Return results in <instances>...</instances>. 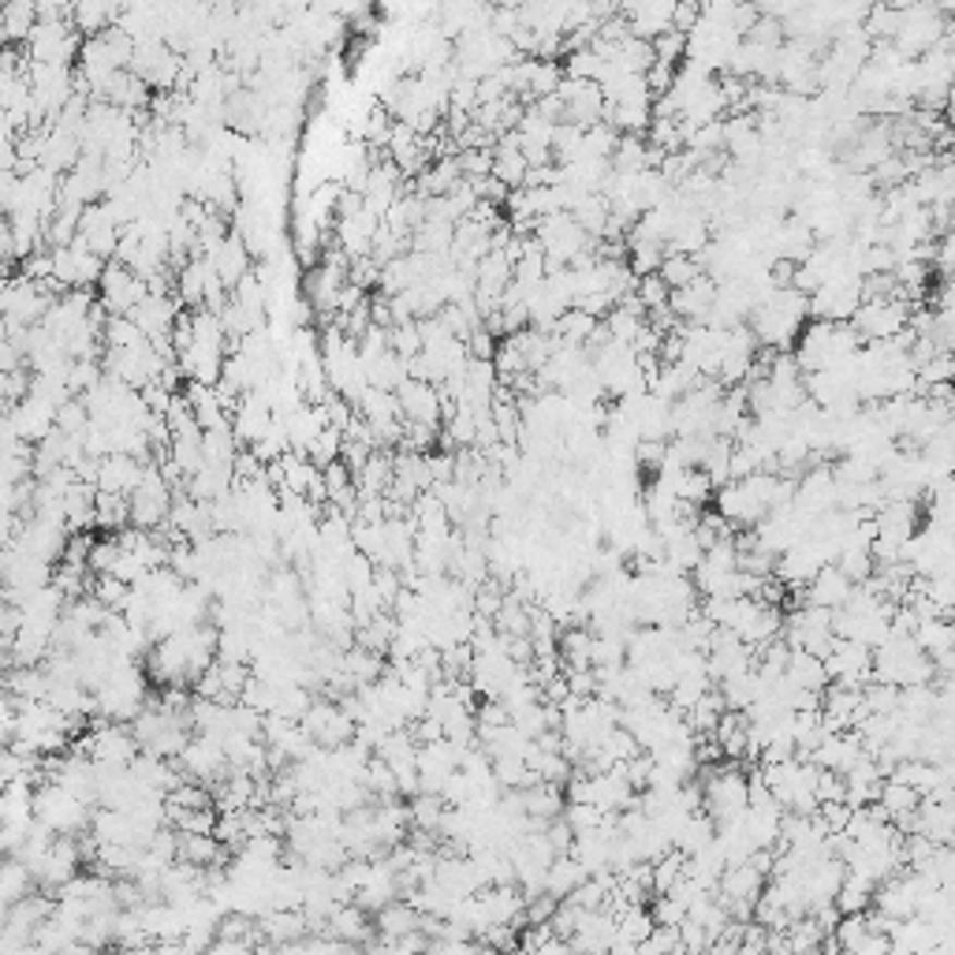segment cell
<instances>
[{
    "label": "cell",
    "instance_id": "cell-23",
    "mask_svg": "<svg viewBox=\"0 0 955 955\" xmlns=\"http://www.w3.org/2000/svg\"><path fill=\"white\" fill-rule=\"evenodd\" d=\"M933 269L944 280H955V228L944 232V240L933 243Z\"/></svg>",
    "mask_w": 955,
    "mask_h": 955
},
{
    "label": "cell",
    "instance_id": "cell-9",
    "mask_svg": "<svg viewBox=\"0 0 955 955\" xmlns=\"http://www.w3.org/2000/svg\"><path fill=\"white\" fill-rule=\"evenodd\" d=\"M858 586L840 572L836 564L821 567L818 575L810 578V586L803 590V604H813V609H825V612H840L847 609V601L855 598Z\"/></svg>",
    "mask_w": 955,
    "mask_h": 955
},
{
    "label": "cell",
    "instance_id": "cell-1",
    "mask_svg": "<svg viewBox=\"0 0 955 955\" xmlns=\"http://www.w3.org/2000/svg\"><path fill=\"white\" fill-rule=\"evenodd\" d=\"M698 784H702V810L717 825H729V821L747 813L750 776H743V769L735 761H729V766H706V776Z\"/></svg>",
    "mask_w": 955,
    "mask_h": 955
},
{
    "label": "cell",
    "instance_id": "cell-15",
    "mask_svg": "<svg viewBox=\"0 0 955 955\" xmlns=\"http://www.w3.org/2000/svg\"><path fill=\"white\" fill-rule=\"evenodd\" d=\"M258 926H261V941L277 944V948H284V944H299L303 936L314 933L306 910H269V915L258 918Z\"/></svg>",
    "mask_w": 955,
    "mask_h": 955
},
{
    "label": "cell",
    "instance_id": "cell-5",
    "mask_svg": "<svg viewBox=\"0 0 955 955\" xmlns=\"http://www.w3.org/2000/svg\"><path fill=\"white\" fill-rule=\"evenodd\" d=\"M146 295H150V284H146L143 277L131 273V269L120 266V261H109V269H105L101 284H98V303L112 314V318H131L135 306L143 303Z\"/></svg>",
    "mask_w": 955,
    "mask_h": 955
},
{
    "label": "cell",
    "instance_id": "cell-13",
    "mask_svg": "<svg viewBox=\"0 0 955 955\" xmlns=\"http://www.w3.org/2000/svg\"><path fill=\"white\" fill-rule=\"evenodd\" d=\"M374 926H378V941H389V944L407 941V936L423 933V910L411 904V899H396V904H389L374 915Z\"/></svg>",
    "mask_w": 955,
    "mask_h": 955
},
{
    "label": "cell",
    "instance_id": "cell-20",
    "mask_svg": "<svg viewBox=\"0 0 955 955\" xmlns=\"http://www.w3.org/2000/svg\"><path fill=\"white\" fill-rule=\"evenodd\" d=\"M120 15H124V8H112V4H98V0H90V4H75L72 8V26L83 38H98V34L112 30V26L120 23Z\"/></svg>",
    "mask_w": 955,
    "mask_h": 955
},
{
    "label": "cell",
    "instance_id": "cell-14",
    "mask_svg": "<svg viewBox=\"0 0 955 955\" xmlns=\"http://www.w3.org/2000/svg\"><path fill=\"white\" fill-rule=\"evenodd\" d=\"M209 261H213L217 277L224 280L228 292H235V287L250 277V247H247V240H243V235H228L221 247L209 254Z\"/></svg>",
    "mask_w": 955,
    "mask_h": 955
},
{
    "label": "cell",
    "instance_id": "cell-10",
    "mask_svg": "<svg viewBox=\"0 0 955 955\" xmlns=\"http://www.w3.org/2000/svg\"><path fill=\"white\" fill-rule=\"evenodd\" d=\"M620 15L630 26V34L642 41H657L669 30H676V4H664V0H657V4H627L620 8Z\"/></svg>",
    "mask_w": 955,
    "mask_h": 955
},
{
    "label": "cell",
    "instance_id": "cell-24",
    "mask_svg": "<svg viewBox=\"0 0 955 955\" xmlns=\"http://www.w3.org/2000/svg\"><path fill=\"white\" fill-rule=\"evenodd\" d=\"M206 955H258V948H250V944H243V941H228V936H217V941L206 948Z\"/></svg>",
    "mask_w": 955,
    "mask_h": 955
},
{
    "label": "cell",
    "instance_id": "cell-11",
    "mask_svg": "<svg viewBox=\"0 0 955 955\" xmlns=\"http://www.w3.org/2000/svg\"><path fill=\"white\" fill-rule=\"evenodd\" d=\"M146 475V463L135 460V455H105L98 467V493H112V497H131L138 489V481Z\"/></svg>",
    "mask_w": 955,
    "mask_h": 955
},
{
    "label": "cell",
    "instance_id": "cell-18",
    "mask_svg": "<svg viewBox=\"0 0 955 955\" xmlns=\"http://www.w3.org/2000/svg\"><path fill=\"white\" fill-rule=\"evenodd\" d=\"M586 881H590L586 866L578 862L575 855H560L553 862V870H549V878H546V896H553V899L564 904V899H572Z\"/></svg>",
    "mask_w": 955,
    "mask_h": 955
},
{
    "label": "cell",
    "instance_id": "cell-26",
    "mask_svg": "<svg viewBox=\"0 0 955 955\" xmlns=\"http://www.w3.org/2000/svg\"><path fill=\"white\" fill-rule=\"evenodd\" d=\"M638 955H661V952H653V948H638Z\"/></svg>",
    "mask_w": 955,
    "mask_h": 955
},
{
    "label": "cell",
    "instance_id": "cell-19",
    "mask_svg": "<svg viewBox=\"0 0 955 955\" xmlns=\"http://www.w3.org/2000/svg\"><path fill=\"white\" fill-rule=\"evenodd\" d=\"M34 892H41V884L30 873V866H23L20 858H8L4 870H0V899H4V907L23 904Z\"/></svg>",
    "mask_w": 955,
    "mask_h": 955
},
{
    "label": "cell",
    "instance_id": "cell-12",
    "mask_svg": "<svg viewBox=\"0 0 955 955\" xmlns=\"http://www.w3.org/2000/svg\"><path fill=\"white\" fill-rule=\"evenodd\" d=\"M326 933L332 936V941L340 944H374L378 941V926H374V915L370 910H363L358 904H344L336 910V915L329 918Z\"/></svg>",
    "mask_w": 955,
    "mask_h": 955
},
{
    "label": "cell",
    "instance_id": "cell-6",
    "mask_svg": "<svg viewBox=\"0 0 955 955\" xmlns=\"http://www.w3.org/2000/svg\"><path fill=\"white\" fill-rule=\"evenodd\" d=\"M825 669L832 683L866 690L873 683V650L870 646L847 642V638H836V646H832L825 657Z\"/></svg>",
    "mask_w": 955,
    "mask_h": 955
},
{
    "label": "cell",
    "instance_id": "cell-21",
    "mask_svg": "<svg viewBox=\"0 0 955 955\" xmlns=\"http://www.w3.org/2000/svg\"><path fill=\"white\" fill-rule=\"evenodd\" d=\"M657 277L669 284V292H679V287L695 284V280L702 277V266H698V258H687V254H664Z\"/></svg>",
    "mask_w": 955,
    "mask_h": 955
},
{
    "label": "cell",
    "instance_id": "cell-4",
    "mask_svg": "<svg viewBox=\"0 0 955 955\" xmlns=\"http://www.w3.org/2000/svg\"><path fill=\"white\" fill-rule=\"evenodd\" d=\"M303 729L321 750H340V747H347V743H355V735H358L355 717L347 713L336 698H314V706L306 709V717H303Z\"/></svg>",
    "mask_w": 955,
    "mask_h": 955
},
{
    "label": "cell",
    "instance_id": "cell-22",
    "mask_svg": "<svg viewBox=\"0 0 955 955\" xmlns=\"http://www.w3.org/2000/svg\"><path fill=\"white\" fill-rule=\"evenodd\" d=\"M635 299H638V306H642V310H646V318H653V314H664V310H669L672 292H669V284H664L661 277L650 273V277H638Z\"/></svg>",
    "mask_w": 955,
    "mask_h": 955
},
{
    "label": "cell",
    "instance_id": "cell-17",
    "mask_svg": "<svg viewBox=\"0 0 955 955\" xmlns=\"http://www.w3.org/2000/svg\"><path fill=\"white\" fill-rule=\"evenodd\" d=\"M38 30V4L34 0H15L0 8V34L8 46H26L30 34Z\"/></svg>",
    "mask_w": 955,
    "mask_h": 955
},
{
    "label": "cell",
    "instance_id": "cell-8",
    "mask_svg": "<svg viewBox=\"0 0 955 955\" xmlns=\"http://www.w3.org/2000/svg\"><path fill=\"white\" fill-rule=\"evenodd\" d=\"M396 400H400L403 423H423V426H437V429L444 426V396L437 384L411 378L403 389H396Z\"/></svg>",
    "mask_w": 955,
    "mask_h": 955
},
{
    "label": "cell",
    "instance_id": "cell-3",
    "mask_svg": "<svg viewBox=\"0 0 955 955\" xmlns=\"http://www.w3.org/2000/svg\"><path fill=\"white\" fill-rule=\"evenodd\" d=\"M910 318H915V303L899 299V295H889V299H866L858 306L852 329L858 332L862 344H884V340L904 336L910 329Z\"/></svg>",
    "mask_w": 955,
    "mask_h": 955
},
{
    "label": "cell",
    "instance_id": "cell-25",
    "mask_svg": "<svg viewBox=\"0 0 955 955\" xmlns=\"http://www.w3.org/2000/svg\"><path fill=\"white\" fill-rule=\"evenodd\" d=\"M117 955H154L150 948H120Z\"/></svg>",
    "mask_w": 955,
    "mask_h": 955
},
{
    "label": "cell",
    "instance_id": "cell-7",
    "mask_svg": "<svg viewBox=\"0 0 955 955\" xmlns=\"http://www.w3.org/2000/svg\"><path fill=\"white\" fill-rule=\"evenodd\" d=\"M717 299H721V284L702 273L695 284L672 292L669 310L679 326H709V318H713V310H717Z\"/></svg>",
    "mask_w": 955,
    "mask_h": 955
},
{
    "label": "cell",
    "instance_id": "cell-16",
    "mask_svg": "<svg viewBox=\"0 0 955 955\" xmlns=\"http://www.w3.org/2000/svg\"><path fill=\"white\" fill-rule=\"evenodd\" d=\"M784 676H787L792 687L806 690V695H825V690L832 687L825 661H821V657H813V653H803V650H792V661H787Z\"/></svg>",
    "mask_w": 955,
    "mask_h": 955
},
{
    "label": "cell",
    "instance_id": "cell-2",
    "mask_svg": "<svg viewBox=\"0 0 955 955\" xmlns=\"http://www.w3.org/2000/svg\"><path fill=\"white\" fill-rule=\"evenodd\" d=\"M94 813L98 806L83 803L78 795L64 792L60 784H41L38 787V803H34V818L46 825L52 836H86L94 825Z\"/></svg>",
    "mask_w": 955,
    "mask_h": 955
}]
</instances>
